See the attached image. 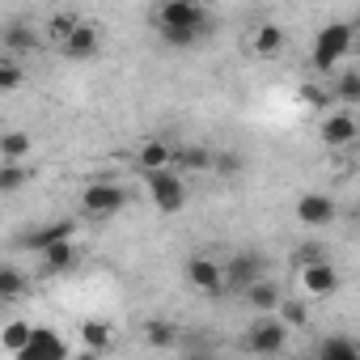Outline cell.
<instances>
[{
    "label": "cell",
    "mask_w": 360,
    "mask_h": 360,
    "mask_svg": "<svg viewBox=\"0 0 360 360\" xmlns=\"http://www.w3.org/2000/svg\"><path fill=\"white\" fill-rule=\"evenodd\" d=\"M335 217H339V208H335V200H330V195H322V191H305V195L297 200V221H301L305 229L335 225Z\"/></svg>",
    "instance_id": "ba28073f"
},
{
    "label": "cell",
    "mask_w": 360,
    "mask_h": 360,
    "mask_svg": "<svg viewBox=\"0 0 360 360\" xmlns=\"http://www.w3.org/2000/svg\"><path fill=\"white\" fill-rule=\"evenodd\" d=\"M347 51H352V26H347V22H326V26L318 30V39H314L309 64H314L318 72H330Z\"/></svg>",
    "instance_id": "3957f363"
},
{
    "label": "cell",
    "mask_w": 360,
    "mask_h": 360,
    "mask_svg": "<svg viewBox=\"0 0 360 360\" xmlns=\"http://www.w3.org/2000/svg\"><path fill=\"white\" fill-rule=\"evenodd\" d=\"M356 136H360V123H356L352 110H335V115H326V123H322V140H326V148H347V144H356Z\"/></svg>",
    "instance_id": "4fadbf2b"
},
{
    "label": "cell",
    "mask_w": 360,
    "mask_h": 360,
    "mask_svg": "<svg viewBox=\"0 0 360 360\" xmlns=\"http://www.w3.org/2000/svg\"><path fill=\"white\" fill-rule=\"evenodd\" d=\"M335 94H339V98H343L347 106H352V102H360V77H356V72L347 68V72H343V77L335 81Z\"/></svg>",
    "instance_id": "f1b7e54d"
},
{
    "label": "cell",
    "mask_w": 360,
    "mask_h": 360,
    "mask_svg": "<svg viewBox=\"0 0 360 360\" xmlns=\"http://www.w3.org/2000/svg\"><path fill=\"white\" fill-rule=\"evenodd\" d=\"M339 271L330 259H314V263H301V292L305 297H335L339 292Z\"/></svg>",
    "instance_id": "52a82bcc"
},
{
    "label": "cell",
    "mask_w": 360,
    "mask_h": 360,
    "mask_svg": "<svg viewBox=\"0 0 360 360\" xmlns=\"http://www.w3.org/2000/svg\"><path fill=\"white\" fill-rule=\"evenodd\" d=\"M30 148H34V140L26 131H5L0 136V161H26Z\"/></svg>",
    "instance_id": "ffe728a7"
},
{
    "label": "cell",
    "mask_w": 360,
    "mask_h": 360,
    "mask_svg": "<svg viewBox=\"0 0 360 360\" xmlns=\"http://www.w3.org/2000/svg\"><path fill=\"white\" fill-rule=\"evenodd\" d=\"M169 165H178V169H208L212 165V153L204 144H183V148L169 153Z\"/></svg>",
    "instance_id": "ac0fdd59"
},
{
    "label": "cell",
    "mask_w": 360,
    "mask_h": 360,
    "mask_svg": "<svg viewBox=\"0 0 360 360\" xmlns=\"http://www.w3.org/2000/svg\"><path fill=\"white\" fill-rule=\"evenodd\" d=\"M200 5H217V0H200Z\"/></svg>",
    "instance_id": "836d02e7"
},
{
    "label": "cell",
    "mask_w": 360,
    "mask_h": 360,
    "mask_svg": "<svg viewBox=\"0 0 360 360\" xmlns=\"http://www.w3.org/2000/svg\"><path fill=\"white\" fill-rule=\"evenodd\" d=\"M276 314H280V322H284V326H309V305H305V301H297V297H280Z\"/></svg>",
    "instance_id": "603a6c76"
},
{
    "label": "cell",
    "mask_w": 360,
    "mask_h": 360,
    "mask_svg": "<svg viewBox=\"0 0 360 360\" xmlns=\"http://www.w3.org/2000/svg\"><path fill=\"white\" fill-rule=\"evenodd\" d=\"M153 26L169 47H195L212 30V18H208V5H200V0H161L153 9Z\"/></svg>",
    "instance_id": "6da1fadb"
},
{
    "label": "cell",
    "mask_w": 360,
    "mask_h": 360,
    "mask_svg": "<svg viewBox=\"0 0 360 360\" xmlns=\"http://www.w3.org/2000/svg\"><path fill=\"white\" fill-rule=\"evenodd\" d=\"M0 43H5L9 56H30V51H39V30L30 22H9L0 30Z\"/></svg>",
    "instance_id": "5bb4252c"
},
{
    "label": "cell",
    "mask_w": 360,
    "mask_h": 360,
    "mask_svg": "<svg viewBox=\"0 0 360 360\" xmlns=\"http://www.w3.org/2000/svg\"><path fill=\"white\" fill-rule=\"evenodd\" d=\"M212 169H221V174H238V169H242V157H238V153H212Z\"/></svg>",
    "instance_id": "4dcf8cb0"
},
{
    "label": "cell",
    "mask_w": 360,
    "mask_h": 360,
    "mask_svg": "<svg viewBox=\"0 0 360 360\" xmlns=\"http://www.w3.org/2000/svg\"><path fill=\"white\" fill-rule=\"evenodd\" d=\"M26 178H30V169H26L22 161H5V165H0V195L22 191V187H26Z\"/></svg>",
    "instance_id": "7402d4cb"
},
{
    "label": "cell",
    "mask_w": 360,
    "mask_h": 360,
    "mask_svg": "<svg viewBox=\"0 0 360 360\" xmlns=\"http://www.w3.org/2000/svg\"><path fill=\"white\" fill-rule=\"evenodd\" d=\"M144 187H148V200L157 204V212H183L187 208V183L174 165H161V169H144Z\"/></svg>",
    "instance_id": "7a4b0ae2"
},
{
    "label": "cell",
    "mask_w": 360,
    "mask_h": 360,
    "mask_svg": "<svg viewBox=\"0 0 360 360\" xmlns=\"http://www.w3.org/2000/svg\"><path fill=\"white\" fill-rule=\"evenodd\" d=\"M284 343H288V326L280 318H271V314H259L255 326L246 330V347L259 352V356H280Z\"/></svg>",
    "instance_id": "5b68a950"
},
{
    "label": "cell",
    "mask_w": 360,
    "mask_h": 360,
    "mask_svg": "<svg viewBox=\"0 0 360 360\" xmlns=\"http://www.w3.org/2000/svg\"><path fill=\"white\" fill-rule=\"evenodd\" d=\"M221 271H225V288H246V284H255V280L267 271V263H263V255L242 250V255H233Z\"/></svg>",
    "instance_id": "8fae6325"
},
{
    "label": "cell",
    "mask_w": 360,
    "mask_h": 360,
    "mask_svg": "<svg viewBox=\"0 0 360 360\" xmlns=\"http://www.w3.org/2000/svg\"><path fill=\"white\" fill-rule=\"evenodd\" d=\"M77 22H81L77 13H51V22H47V34H51V39H68Z\"/></svg>",
    "instance_id": "f546056e"
},
{
    "label": "cell",
    "mask_w": 360,
    "mask_h": 360,
    "mask_svg": "<svg viewBox=\"0 0 360 360\" xmlns=\"http://www.w3.org/2000/svg\"><path fill=\"white\" fill-rule=\"evenodd\" d=\"M242 292H246V301H250V309H255V314H276V305H280V288H276L267 276H259V280H255V284H246Z\"/></svg>",
    "instance_id": "9a60e30c"
},
{
    "label": "cell",
    "mask_w": 360,
    "mask_h": 360,
    "mask_svg": "<svg viewBox=\"0 0 360 360\" xmlns=\"http://www.w3.org/2000/svg\"><path fill=\"white\" fill-rule=\"evenodd\" d=\"M280 47H284V30H280V26H271V22H263V26L250 34V51H255L259 60H276V56H280Z\"/></svg>",
    "instance_id": "2e32d148"
},
{
    "label": "cell",
    "mask_w": 360,
    "mask_h": 360,
    "mask_svg": "<svg viewBox=\"0 0 360 360\" xmlns=\"http://www.w3.org/2000/svg\"><path fill=\"white\" fill-rule=\"evenodd\" d=\"M144 339H148L153 347H174V339H178V335H174V326H169V322H148V326H144Z\"/></svg>",
    "instance_id": "4316f807"
},
{
    "label": "cell",
    "mask_w": 360,
    "mask_h": 360,
    "mask_svg": "<svg viewBox=\"0 0 360 360\" xmlns=\"http://www.w3.org/2000/svg\"><path fill=\"white\" fill-rule=\"evenodd\" d=\"M72 233H77V221H47V225L26 229V233L18 238V246L30 250V255H39V250H47L51 242H64V238H72Z\"/></svg>",
    "instance_id": "30bf717a"
},
{
    "label": "cell",
    "mask_w": 360,
    "mask_h": 360,
    "mask_svg": "<svg viewBox=\"0 0 360 360\" xmlns=\"http://www.w3.org/2000/svg\"><path fill=\"white\" fill-rule=\"evenodd\" d=\"M318 356H322V360H356L360 347H356V339H339V335H330V339L318 347Z\"/></svg>",
    "instance_id": "d4e9b609"
},
{
    "label": "cell",
    "mask_w": 360,
    "mask_h": 360,
    "mask_svg": "<svg viewBox=\"0 0 360 360\" xmlns=\"http://www.w3.org/2000/svg\"><path fill=\"white\" fill-rule=\"evenodd\" d=\"M292 259L297 263H314V259H326V250L322 246H301V250H292Z\"/></svg>",
    "instance_id": "1f68e13d"
},
{
    "label": "cell",
    "mask_w": 360,
    "mask_h": 360,
    "mask_svg": "<svg viewBox=\"0 0 360 360\" xmlns=\"http://www.w3.org/2000/svg\"><path fill=\"white\" fill-rule=\"evenodd\" d=\"M39 259H43V267L56 276V271H72L77 267V246H72V238H64V242H51L47 250H39Z\"/></svg>",
    "instance_id": "e0dca14e"
},
{
    "label": "cell",
    "mask_w": 360,
    "mask_h": 360,
    "mask_svg": "<svg viewBox=\"0 0 360 360\" xmlns=\"http://www.w3.org/2000/svg\"><path fill=\"white\" fill-rule=\"evenodd\" d=\"M26 292H30V280H26L18 267L0 263V301H22Z\"/></svg>",
    "instance_id": "d6986e66"
},
{
    "label": "cell",
    "mask_w": 360,
    "mask_h": 360,
    "mask_svg": "<svg viewBox=\"0 0 360 360\" xmlns=\"http://www.w3.org/2000/svg\"><path fill=\"white\" fill-rule=\"evenodd\" d=\"M60 51H64V60H72V64L98 60V56H102V34H98V26L77 22V26H72V34H68V39H60Z\"/></svg>",
    "instance_id": "8992f818"
},
{
    "label": "cell",
    "mask_w": 360,
    "mask_h": 360,
    "mask_svg": "<svg viewBox=\"0 0 360 360\" xmlns=\"http://www.w3.org/2000/svg\"><path fill=\"white\" fill-rule=\"evenodd\" d=\"M183 271H187L191 288H200V292H208V297H221V288H225V271H221L217 259H208V255H191Z\"/></svg>",
    "instance_id": "9c48e42d"
},
{
    "label": "cell",
    "mask_w": 360,
    "mask_h": 360,
    "mask_svg": "<svg viewBox=\"0 0 360 360\" xmlns=\"http://www.w3.org/2000/svg\"><path fill=\"white\" fill-rule=\"evenodd\" d=\"M22 85V64H13L9 56H0V94H9Z\"/></svg>",
    "instance_id": "83f0119b"
},
{
    "label": "cell",
    "mask_w": 360,
    "mask_h": 360,
    "mask_svg": "<svg viewBox=\"0 0 360 360\" xmlns=\"http://www.w3.org/2000/svg\"><path fill=\"white\" fill-rule=\"evenodd\" d=\"M81 343H85V352H106V347H110V326L98 322V318L85 322V326H81Z\"/></svg>",
    "instance_id": "cb8c5ba5"
},
{
    "label": "cell",
    "mask_w": 360,
    "mask_h": 360,
    "mask_svg": "<svg viewBox=\"0 0 360 360\" xmlns=\"http://www.w3.org/2000/svg\"><path fill=\"white\" fill-rule=\"evenodd\" d=\"M123 204H127V191H123L119 183H89V187L81 191V212H85L89 221H106V217H115Z\"/></svg>",
    "instance_id": "277c9868"
},
{
    "label": "cell",
    "mask_w": 360,
    "mask_h": 360,
    "mask_svg": "<svg viewBox=\"0 0 360 360\" xmlns=\"http://www.w3.org/2000/svg\"><path fill=\"white\" fill-rule=\"evenodd\" d=\"M30 330H34L30 322H9L5 330H0V347H5V352H13V356H18V352L26 347V339H30Z\"/></svg>",
    "instance_id": "484cf974"
},
{
    "label": "cell",
    "mask_w": 360,
    "mask_h": 360,
    "mask_svg": "<svg viewBox=\"0 0 360 360\" xmlns=\"http://www.w3.org/2000/svg\"><path fill=\"white\" fill-rule=\"evenodd\" d=\"M18 356H22V360H64V356H68V343H64L60 335H51L47 326H34L30 339H26V347H22Z\"/></svg>",
    "instance_id": "7c38bea8"
},
{
    "label": "cell",
    "mask_w": 360,
    "mask_h": 360,
    "mask_svg": "<svg viewBox=\"0 0 360 360\" xmlns=\"http://www.w3.org/2000/svg\"><path fill=\"white\" fill-rule=\"evenodd\" d=\"M169 144L165 140H144L140 144V153H136V161H140V169H161V165H169Z\"/></svg>",
    "instance_id": "44dd1931"
},
{
    "label": "cell",
    "mask_w": 360,
    "mask_h": 360,
    "mask_svg": "<svg viewBox=\"0 0 360 360\" xmlns=\"http://www.w3.org/2000/svg\"><path fill=\"white\" fill-rule=\"evenodd\" d=\"M0 165H5V161H0Z\"/></svg>",
    "instance_id": "e575fe53"
},
{
    "label": "cell",
    "mask_w": 360,
    "mask_h": 360,
    "mask_svg": "<svg viewBox=\"0 0 360 360\" xmlns=\"http://www.w3.org/2000/svg\"><path fill=\"white\" fill-rule=\"evenodd\" d=\"M305 102H314V106H318V102H326V94H322L318 85H305Z\"/></svg>",
    "instance_id": "d6a6232c"
}]
</instances>
